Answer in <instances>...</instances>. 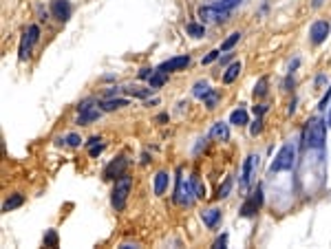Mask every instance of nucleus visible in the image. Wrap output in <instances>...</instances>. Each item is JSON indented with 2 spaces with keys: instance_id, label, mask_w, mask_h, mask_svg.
Listing matches in <instances>:
<instances>
[{
  "instance_id": "29",
  "label": "nucleus",
  "mask_w": 331,
  "mask_h": 249,
  "mask_svg": "<svg viewBox=\"0 0 331 249\" xmlns=\"http://www.w3.org/2000/svg\"><path fill=\"white\" fill-rule=\"evenodd\" d=\"M219 53H221V51H210V53L203 58V64H212V62H215V60L219 58Z\"/></svg>"
},
{
  "instance_id": "33",
  "label": "nucleus",
  "mask_w": 331,
  "mask_h": 249,
  "mask_svg": "<svg viewBox=\"0 0 331 249\" xmlns=\"http://www.w3.org/2000/svg\"><path fill=\"white\" fill-rule=\"evenodd\" d=\"M195 190H197V196H199V199H203V196H206V185H201V183L195 181Z\"/></svg>"
},
{
  "instance_id": "18",
  "label": "nucleus",
  "mask_w": 331,
  "mask_h": 249,
  "mask_svg": "<svg viewBox=\"0 0 331 249\" xmlns=\"http://www.w3.org/2000/svg\"><path fill=\"white\" fill-rule=\"evenodd\" d=\"M230 124H234V126H245L247 124V113L243 108H236L230 115Z\"/></svg>"
},
{
  "instance_id": "14",
  "label": "nucleus",
  "mask_w": 331,
  "mask_h": 249,
  "mask_svg": "<svg viewBox=\"0 0 331 249\" xmlns=\"http://www.w3.org/2000/svg\"><path fill=\"white\" fill-rule=\"evenodd\" d=\"M210 137H212V139H217V141H227V139H230V128H227L225 121H217V124L212 126V130H210Z\"/></svg>"
},
{
  "instance_id": "1",
  "label": "nucleus",
  "mask_w": 331,
  "mask_h": 249,
  "mask_svg": "<svg viewBox=\"0 0 331 249\" xmlns=\"http://www.w3.org/2000/svg\"><path fill=\"white\" fill-rule=\"evenodd\" d=\"M325 135H327V126H325L323 119H312L305 128V146L307 148H323L325 146Z\"/></svg>"
},
{
  "instance_id": "21",
  "label": "nucleus",
  "mask_w": 331,
  "mask_h": 249,
  "mask_svg": "<svg viewBox=\"0 0 331 249\" xmlns=\"http://www.w3.org/2000/svg\"><path fill=\"white\" fill-rule=\"evenodd\" d=\"M128 101L126 99H104L102 101V110H115V108H121V106H126Z\"/></svg>"
},
{
  "instance_id": "3",
  "label": "nucleus",
  "mask_w": 331,
  "mask_h": 249,
  "mask_svg": "<svg viewBox=\"0 0 331 249\" xmlns=\"http://www.w3.org/2000/svg\"><path fill=\"white\" fill-rule=\"evenodd\" d=\"M130 187H132L130 176L121 174L119 179H117L115 187H113V196H110L115 210H124V207H126V201H128V194H130Z\"/></svg>"
},
{
  "instance_id": "12",
  "label": "nucleus",
  "mask_w": 331,
  "mask_h": 249,
  "mask_svg": "<svg viewBox=\"0 0 331 249\" xmlns=\"http://www.w3.org/2000/svg\"><path fill=\"white\" fill-rule=\"evenodd\" d=\"M51 11H53V16L58 20H69V16H71V7H69L66 0H53Z\"/></svg>"
},
{
  "instance_id": "27",
  "label": "nucleus",
  "mask_w": 331,
  "mask_h": 249,
  "mask_svg": "<svg viewBox=\"0 0 331 249\" xmlns=\"http://www.w3.org/2000/svg\"><path fill=\"white\" fill-rule=\"evenodd\" d=\"M265 86H267V80H261V82H258L256 84V88H254V95H256V97H258V95H265Z\"/></svg>"
},
{
  "instance_id": "9",
  "label": "nucleus",
  "mask_w": 331,
  "mask_h": 249,
  "mask_svg": "<svg viewBox=\"0 0 331 249\" xmlns=\"http://www.w3.org/2000/svg\"><path fill=\"white\" fill-rule=\"evenodd\" d=\"M188 64H190V58H188V55H181V58H172V60H168V62H164V64L159 67V71H164V73H170V71L186 69Z\"/></svg>"
},
{
  "instance_id": "31",
  "label": "nucleus",
  "mask_w": 331,
  "mask_h": 249,
  "mask_svg": "<svg viewBox=\"0 0 331 249\" xmlns=\"http://www.w3.org/2000/svg\"><path fill=\"white\" fill-rule=\"evenodd\" d=\"M102 150H104V144H95V146H91L89 152H91V157H98Z\"/></svg>"
},
{
  "instance_id": "16",
  "label": "nucleus",
  "mask_w": 331,
  "mask_h": 249,
  "mask_svg": "<svg viewBox=\"0 0 331 249\" xmlns=\"http://www.w3.org/2000/svg\"><path fill=\"white\" fill-rule=\"evenodd\" d=\"M219 218H221V212H219V210H206V212H201V221L206 223L208 227H215L217 223H219Z\"/></svg>"
},
{
  "instance_id": "13",
  "label": "nucleus",
  "mask_w": 331,
  "mask_h": 249,
  "mask_svg": "<svg viewBox=\"0 0 331 249\" xmlns=\"http://www.w3.org/2000/svg\"><path fill=\"white\" fill-rule=\"evenodd\" d=\"M258 207H261V190L256 192V196H252L249 201L243 203V207H241V216H254V214H256Z\"/></svg>"
},
{
  "instance_id": "22",
  "label": "nucleus",
  "mask_w": 331,
  "mask_h": 249,
  "mask_svg": "<svg viewBox=\"0 0 331 249\" xmlns=\"http://www.w3.org/2000/svg\"><path fill=\"white\" fill-rule=\"evenodd\" d=\"M166 75L168 73H164V71H157V73H152L150 75V88H159V86L166 82Z\"/></svg>"
},
{
  "instance_id": "5",
  "label": "nucleus",
  "mask_w": 331,
  "mask_h": 249,
  "mask_svg": "<svg viewBox=\"0 0 331 249\" xmlns=\"http://www.w3.org/2000/svg\"><path fill=\"white\" fill-rule=\"evenodd\" d=\"M38 35H40V29L35 27V24H31V27H29V35H24L22 42H20V60H27L29 58L31 47L38 42Z\"/></svg>"
},
{
  "instance_id": "26",
  "label": "nucleus",
  "mask_w": 331,
  "mask_h": 249,
  "mask_svg": "<svg viewBox=\"0 0 331 249\" xmlns=\"http://www.w3.org/2000/svg\"><path fill=\"white\" fill-rule=\"evenodd\" d=\"M238 2H241V0H221V2H217V4H219L221 9H225V11H232V9L236 7Z\"/></svg>"
},
{
  "instance_id": "38",
  "label": "nucleus",
  "mask_w": 331,
  "mask_h": 249,
  "mask_svg": "<svg viewBox=\"0 0 331 249\" xmlns=\"http://www.w3.org/2000/svg\"><path fill=\"white\" fill-rule=\"evenodd\" d=\"M329 126H331V115H329Z\"/></svg>"
},
{
  "instance_id": "20",
  "label": "nucleus",
  "mask_w": 331,
  "mask_h": 249,
  "mask_svg": "<svg viewBox=\"0 0 331 249\" xmlns=\"http://www.w3.org/2000/svg\"><path fill=\"white\" fill-rule=\"evenodd\" d=\"M238 40H241V33H238V31L230 33V35H227V38H225V42L221 44V53H227V51H230V49H234V44H236Z\"/></svg>"
},
{
  "instance_id": "32",
  "label": "nucleus",
  "mask_w": 331,
  "mask_h": 249,
  "mask_svg": "<svg viewBox=\"0 0 331 249\" xmlns=\"http://www.w3.org/2000/svg\"><path fill=\"white\" fill-rule=\"evenodd\" d=\"M80 141H82V139H80L78 135H69V137H66V144H69V146H80Z\"/></svg>"
},
{
  "instance_id": "2",
  "label": "nucleus",
  "mask_w": 331,
  "mask_h": 249,
  "mask_svg": "<svg viewBox=\"0 0 331 249\" xmlns=\"http://www.w3.org/2000/svg\"><path fill=\"white\" fill-rule=\"evenodd\" d=\"M197 196V190H195V181L190 179V176H183L179 174V179H177V192H175V201L179 203V205H192V201H195Z\"/></svg>"
},
{
  "instance_id": "28",
  "label": "nucleus",
  "mask_w": 331,
  "mask_h": 249,
  "mask_svg": "<svg viewBox=\"0 0 331 249\" xmlns=\"http://www.w3.org/2000/svg\"><path fill=\"white\" fill-rule=\"evenodd\" d=\"M217 99H219V95L215 93V90H212V93H210V95H208V97H206V104H208V108H215V106H217Z\"/></svg>"
},
{
  "instance_id": "24",
  "label": "nucleus",
  "mask_w": 331,
  "mask_h": 249,
  "mask_svg": "<svg viewBox=\"0 0 331 249\" xmlns=\"http://www.w3.org/2000/svg\"><path fill=\"white\" fill-rule=\"evenodd\" d=\"M18 205H22V196H20V194H13L11 199H7V203H4V212L13 210V207H18Z\"/></svg>"
},
{
  "instance_id": "19",
  "label": "nucleus",
  "mask_w": 331,
  "mask_h": 249,
  "mask_svg": "<svg viewBox=\"0 0 331 249\" xmlns=\"http://www.w3.org/2000/svg\"><path fill=\"white\" fill-rule=\"evenodd\" d=\"M192 93H195V97L206 99L208 95L212 93V90H210V84H208V82H197V84H195V88H192Z\"/></svg>"
},
{
  "instance_id": "36",
  "label": "nucleus",
  "mask_w": 331,
  "mask_h": 249,
  "mask_svg": "<svg viewBox=\"0 0 331 249\" xmlns=\"http://www.w3.org/2000/svg\"><path fill=\"white\" fill-rule=\"evenodd\" d=\"M150 75H152V69H141V71H139V78H141V80L150 78Z\"/></svg>"
},
{
  "instance_id": "30",
  "label": "nucleus",
  "mask_w": 331,
  "mask_h": 249,
  "mask_svg": "<svg viewBox=\"0 0 331 249\" xmlns=\"http://www.w3.org/2000/svg\"><path fill=\"white\" fill-rule=\"evenodd\" d=\"M44 243H47L49 247H55V243H58V238H55V234H53V232H49L47 236H44Z\"/></svg>"
},
{
  "instance_id": "10",
  "label": "nucleus",
  "mask_w": 331,
  "mask_h": 249,
  "mask_svg": "<svg viewBox=\"0 0 331 249\" xmlns=\"http://www.w3.org/2000/svg\"><path fill=\"white\" fill-rule=\"evenodd\" d=\"M91 101H84L82 106H80V117H78V124H91V121H95L100 117L98 108H91Z\"/></svg>"
},
{
  "instance_id": "7",
  "label": "nucleus",
  "mask_w": 331,
  "mask_h": 249,
  "mask_svg": "<svg viewBox=\"0 0 331 249\" xmlns=\"http://www.w3.org/2000/svg\"><path fill=\"white\" fill-rule=\"evenodd\" d=\"M199 16H201V20H206V22H212V20H227L230 11H225L219 4H215V7H201L199 9Z\"/></svg>"
},
{
  "instance_id": "37",
  "label": "nucleus",
  "mask_w": 331,
  "mask_h": 249,
  "mask_svg": "<svg viewBox=\"0 0 331 249\" xmlns=\"http://www.w3.org/2000/svg\"><path fill=\"white\" fill-rule=\"evenodd\" d=\"M225 243H227V236H221L219 241L215 243V247H225Z\"/></svg>"
},
{
  "instance_id": "23",
  "label": "nucleus",
  "mask_w": 331,
  "mask_h": 249,
  "mask_svg": "<svg viewBox=\"0 0 331 249\" xmlns=\"http://www.w3.org/2000/svg\"><path fill=\"white\" fill-rule=\"evenodd\" d=\"M186 29H188V33H190L192 38H201V35L206 33V27H203V24H195V22H190Z\"/></svg>"
},
{
  "instance_id": "8",
  "label": "nucleus",
  "mask_w": 331,
  "mask_h": 249,
  "mask_svg": "<svg viewBox=\"0 0 331 249\" xmlns=\"http://www.w3.org/2000/svg\"><path fill=\"white\" fill-rule=\"evenodd\" d=\"M329 22H325V20H318V22L312 24V31H309V35H312V42L314 44H320L325 42V38L329 35Z\"/></svg>"
},
{
  "instance_id": "34",
  "label": "nucleus",
  "mask_w": 331,
  "mask_h": 249,
  "mask_svg": "<svg viewBox=\"0 0 331 249\" xmlns=\"http://www.w3.org/2000/svg\"><path fill=\"white\" fill-rule=\"evenodd\" d=\"M329 99H331V88L327 90V95L323 97V101H320V110H325V108H327V106H329Z\"/></svg>"
},
{
  "instance_id": "35",
  "label": "nucleus",
  "mask_w": 331,
  "mask_h": 249,
  "mask_svg": "<svg viewBox=\"0 0 331 249\" xmlns=\"http://www.w3.org/2000/svg\"><path fill=\"white\" fill-rule=\"evenodd\" d=\"M249 133H252L254 137H256L258 133H261V119H256V121H254V126L249 128Z\"/></svg>"
},
{
  "instance_id": "11",
  "label": "nucleus",
  "mask_w": 331,
  "mask_h": 249,
  "mask_svg": "<svg viewBox=\"0 0 331 249\" xmlns=\"http://www.w3.org/2000/svg\"><path fill=\"white\" fill-rule=\"evenodd\" d=\"M124 167H126V159H124V157H119L117 161H113V164L106 166L104 176H106V179H115V176H121V174H124Z\"/></svg>"
},
{
  "instance_id": "25",
  "label": "nucleus",
  "mask_w": 331,
  "mask_h": 249,
  "mask_svg": "<svg viewBox=\"0 0 331 249\" xmlns=\"http://www.w3.org/2000/svg\"><path fill=\"white\" fill-rule=\"evenodd\" d=\"M230 190H232V179H230V176H227V179H225V183H223V185L221 187H219V199H225V196L227 194H230Z\"/></svg>"
},
{
  "instance_id": "15",
  "label": "nucleus",
  "mask_w": 331,
  "mask_h": 249,
  "mask_svg": "<svg viewBox=\"0 0 331 249\" xmlns=\"http://www.w3.org/2000/svg\"><path fill=\"white\" fill-rule=\"evenodd\" d=\"M238 73H241V62L230 64V67L225 69V73H223V82H225V84H232L234 80L238 78Z\"/></svg>"
},
{
  "instance_id": "6",
  "label": "nucleus",
  "mask_w": 331,
  "mask_h": 249,
  "mask_svg": "<svg viewBox=\"0 0 331 249\" xmlns=\"http://www.w3.org/2000/svg\"><path fill=\"white\" fill-rule=\"evenodd\" d=\"M258 167V157L256 155H249L245 159V166H243V174H241V185L243 187H249V183L254 179V172Z\"/></svg>"
},
{
  "instance_id": "17",
  "label": "nucleus",
  "mask_w": 331,
  "mask_h": 249,
  "mask_svg": "<svg viewBox=\"0 0 331 249\" xmlns=\"http://www.w3.org/2000/svg\"><path fill=\"white\" fill-rule=\"evenodd\" d=\"M168 187V172H157L155 176V194H164Z\"/></svg>"
},
{
  "instance_id": "4",
  "label": "nucleus",
  "mask_w": 331,
  "mask_h": 249,
  "mask_svg": "<svg viewBox=\"0 0 331 249\" xmlns=\"http://www.w3.org/2000/svg\"><path fill=\"white\" fill-rule=\"evenodd\" d=\"M294 161H296V148H294L292 144H285L281 150H278L276 159L272 161V166H269V170L272 172H283V170H292Z\"/></svg>"
}]
</instances>
